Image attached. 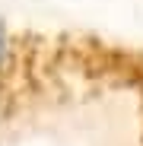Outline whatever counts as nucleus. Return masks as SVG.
I'll list each match as a JSON object with an SVG mask.
<instances>
[{
  "instance_id": "1",
  "label": "nucleus",
  "mask_w": 143,
  "mask_h": 146,
  "mask_svg": "<svg viewBox=\"0 0 143 146\" xmlns=\"http://www.w3.org/2000/svg\"><path fill=\"white\" fill-rule=\"evenodd\" d=\"M143 89V48L92 29L0 16V130Z\"/></svg>"
},
{
  "instance_id": "2",
  "label": "nucleus",
  "mask_w": 143,
  "mask_h": 146,
  "mask_svg": "<svg viewBox=\"0 0 143 146\" xmlns=\"http://www.w3.org/2000/svg\"><path fill=\"white\" fill-rule=\"evenodd\" d=\"M134 111H137V130H140V146H143V89L134 95Z\"/></svg>"
}]
</instances>
